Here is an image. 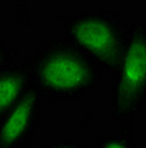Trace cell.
I'll use <instances>...</instances> for the list:
<instances>
[{"label": "cell", "instance_id": "1", "mask_svg": "<svg viewBox=\"0 0 146 148\" xmlns=\"http://www.w3.org/2000/svg\"><path fill=\"white\" fill-rule=\"evenodd\" d=\"M41 101H74L97 89L102 70L64 37H52L25 61Z\"/></svg>", "mask_w": 146, "mask_h": 148}, {"label": "cell", "instance_id": "2", "mask_svg": "<svg viewBox=\"0 0 146 148\" xmlns=\"http://www.w3.org/2000/svg\"><path fill=\"white\" fill-rule=\"evenodd\" d=\"M62 37L87 55L102 71L114 73L123 55L128 25L106 9L60 16Z\"/></svg>", "mask_w": 146, "mask_h": 148}, {"label": "cell", "instance_id": "3", "mask_svg": "<svg viewBox=\"0 0 146 148\" xmlns=\"http://www.w3.org/2000/svg\"><path fill=\"white\" fill-rule=\"evenodd\" d=\"M146 104V22L131 21L126 46L109 88V116L127 125L143 113Z\"/></svg>", "mask_w": 146, "mask_h": 148}, {"label": "cell", "instance_id": "4", "mask_svg": "<svg viewBox=\"0 0 146 148\" xmlns=\"http://www.w3.org/2000/svg\"><path fill=\"white\" fill-rule=\"evenodd\" d=\"M41 98L31 88L0 121V148H25L33 145L40 120Z\"/></svg>", "mask_w": 146, "mask_h": 148}, {"label": "cell", "instance_id": "5", "mask_svg": "<svg viewBox=\"0 0 146 148\" xmlns=\"http://www.w3.org/2000/svg\"><path fill=\"white\" fill-rule=\"evenodd\" d=\"M33 88L27 62L0 70V121Z\"/></svg>", "mask_w": 146, "mask_h": 148}, {"label": "cell", "instance_id": "6", "mask_svg": "<svg viewBox=\"0 0 146 148\" xmlns=\"http://www.w3.org/2000/svg\"><path fill=\"white\" fill-rule=\"evenodd\" d=\"M94 148H137L133 141L131 129L126 125L118 132L105 133L96 141Z\"/></svg>", "mask_w": 146, "mask_h": 148}, {"label": "cell", "instance_id": "7", "mask_svg": "<svg viewBox=\"0 0 146 148\" xmlns=\"http://www.w3.org/2000/svg\"><path fill=\"white\" fill-rule=\"evenodd\" d=\"M35 148H87L83 142L75 139H62V141H52L35 145Z\"/></svg>", "mask_w": 146, "mask_h": 148}, {"label": "cell", "instance_id": "8", "mask_svg": "<svg viewBox=\"0 0 146 148\" xmlns=\"http://www.w3.org/2000/svg\"><path fill=\"white\" fill-rule=\"evenodd\" d=\"M16 51L9 47L2 39H0V70H3L5 67L9 65V62L15 58Z\"/></svg>", "mask_w": 146, "mask_h": 148}, {"label": "cell", "instance_id": "9", "mask_svg": "<svg viewBox=\"0 0 146 148\" xmlns=\"http://www.w3.org/2000/svg\"><path fill=\"white\" fill-rule=\"evenodd\" d=\"M25 148H35V145H30V147H25Z\"/></svg>", "mask_w": 146, "mask_h": 148}]
</instances>
